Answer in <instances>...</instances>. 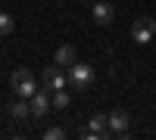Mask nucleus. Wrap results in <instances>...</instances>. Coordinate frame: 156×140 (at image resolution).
Here are the masks:
<instances>
[{"label": "nucleus", "instance_id": "nucleus-7", "mask_svg": "<svg viewBox=\"0 0 156 140\" xmlns=\"http://www.w3.org/2000/svg\"><path fill=\"white\" fill-rule=\"evenodd\" d=\"M53 62H56V66H62V69H72L75 62H78V53H75V47H72V44H62V47H56V53H53Z\"/></svg>", "mask_w": 156, "mask_h": 140}, {"label": "nucleus", "instance_id": "nucleus-8", "mask_svg": "<svg viewBox=\"0 0 156 140\" xmlns=\"http://www.w3.org/2000/svg\"><path fill=\"white\" fill-rule=\"evenodd\" d=\"M128 125H131V118H128L125 109H112L109 112V131L112 134H128Z\"/></svg>", "mask_w": 156, "mask_h": 140}, {"label": "nucleus", "instance_id": "nucleus-2", "mask_svg": "<svg viewBox=\"0 0 156 140\" xmlns=\"http://www.w3.org/2000/svg\"><path fill=\"white\" fill-rule=\"evenodd\" d=\"M69 84L75 87V90H87V87L94 84V69H90L87 62H75V66L69 69Z\"/></svg>", "mask_w": 156, "mask_h": 140}, {"label": "nucleus", "instance_id": "nucleus-3", "mask_svg": "<svg viewBox=\"0 0 156 140\" xmlns=\"http://www.w3.org/2000/svg\"><path fill=\"white\" fill-rule=\"evenodd\" d=\"M153 34H156V19H153V16H140V19H134V25H131L134 44H150Z\"/></svg>", "mask_w": 156, "mask_h": 140}, {"label": "nucleus", "instance_id": "nucleus-5", "mask_svg": "<svg viewBox=\"0 0 156 140\" xmlns=\"http://www.w3.org/2000/svg\"><path fill=\"white\" fill-rule=\"evenodd\" d=\"M66 84H69V75L62 72V66L53 62V66L44 69V87H47V90H62Z\"/></svg>", "mask_w": 156, "mask_h": 140}, {"label": "nucleus", "instance_id": "nucleus-9", "mask_svg": "<svg viewBox=\"0 0 156 140\" xmlns=\"http://www.w3.org/2000/svg\"><path fill=\"white\" fill-rule=\"evenodd\" d=\"M28 103H31V115H34V118H44L47 109H50V97H47V94H34Z\"/></svg>", "mask_w": 156, "mask_h": 140}, {"label": "nucleus", "instance_id": "nucleus-1", "mask_svg": "<svg viewBox=\"0 0 156 140\" xmlns=\"http://www.w3.org/2000/svg\"><path fill=\"white\" fill-rule=\"evenodd\" d=\"M9 84H12V94H16V97L31 100V97L37 94V78L31 75V69H16V72H12V78H9Z\"/></svg>", "mask_w": 156, "mask_h": 140}, {"label": "nucleus", "instance_id": "nucleus-6", "mask_svg": "<svg viewBox=\"0 0 156 140\" xmlns=\"http://www.w3.org/2000/svg\"><path fill=\"white\" fill-rule=\"evenodd\" d=\"M90 19H94L97 25H109V22L115 19L112 3H106V0H97V3H94V9H90Z\"/></svg>", "mask_w": 156, "mask_h": 140}, {"label": "nucleus", "instance_id": "nucleus-4", "mask_svg": "<svg viewBox=\"0 0 156 140\" xmlns=\"http://www.w3.org/2000/svg\"><path fill=\"white\" fill-rule=\"evenodd\" d=\"M109 115H103V112H97V115H90V128L81 131L84 140H97V137H109Z\"/></svg>", "mask_w": 156, "mask_h": 140}, {"label": "nucleus", "instance_id": "nucleus-10", "mask_svg": "<svg viewBox=\"0 0 156 140\" xmlns=\"http://www.w3.org/2000/svg\"><path fill=\"white\" fill-rule=\"evenodd\" d=\"M31 115V103H25V97H19L16 103H9V118H16V121H25Z\"/></svg>", "mask_w": 156, "mask_h": 140}, {"label": "nucleus", "instance_id": "nucleus-13", "mask_svg": "<svg viewBox=\"0 0 156 140\" xmlns=\"http://www.w3.org/2000/svg\"><path fill=\"white\" fill-rule=\"evenodd\" d=\"M66 137V128H47L44 131V140H62Z\"/></svg>", "mask_w": 156, "mask_h": 140}, {"label": "nucleus", "instance_id": "nucleus-11", "mask_svg": "<svg viewBox=\"0 0 156 140\" xmlns=\"http://www.w3.org/2000/svg\"><path fill=\"white\" fill-rule=\"evenodd\" d=\"M12 28H16V22H12V16H9V12H0V37L12 34Z\"/></svg>", "mask_w": 156, "mask_h": 140}, {"label": "nucleus", "instance_id": "nucleus-12", "mask_svg": "<svg viewBox=\"0 0 156 140\" xmlns=\"http://www.w3.org/2000/svg\"><path fill=\"white\" fill-rule=\"evenodd\" d=\"M53 106H56V109H66V106H69V94H66V87H62V90H53Z\"/></svg>", "mask_w": 156, "mask_h": 140}]
</instances>
